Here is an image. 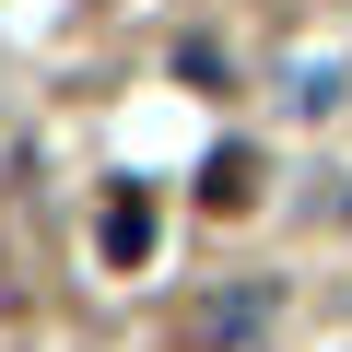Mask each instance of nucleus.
Wrapping results in <instances>:
<instances>
[{"mask_svg": "<svg viewBox=\"0 0 352 352\" xmlns=\"http://www.w3.org/2000/svg\"><path fill=\"white\" fill-rule=\"evenodd\" d=\"M270 317H282V294H270V282L188 294V305H176V352H258V340H270Z\"/></svg>", "mask_w": 352, "mask_h": 352, "instance_id": "obj_1", "label": "nucleus"}, {"mask_svg": "<svg viewBox=\"0 0 352 352\" xmlns=\"http://www.w3.org/2000/svg\"><path fill=\"white\" fill-rule=\"evenodd\" d=\"M94 235H106V270H141V258H153V200H141V188H118Z\"/></svg>", "mask_w": 352, "mask_h": 352, "instance_id": "obj_2", "label": "nucleus"}, {"mask_svg": "<svg viewBox=\"0 0 352 352\" xmlns=\"http://www.w3.org/2000/svg\"><path fill=\"white\" fill-rule=\"evenodd\" d=\"M200 200H212V212H247V200H258V153H212V164H200Z\"/></svg>", "mask_w": 352, "mask_h": 352, "instance_id": "obj_3", "label": "nucleus"}]
</instances>
